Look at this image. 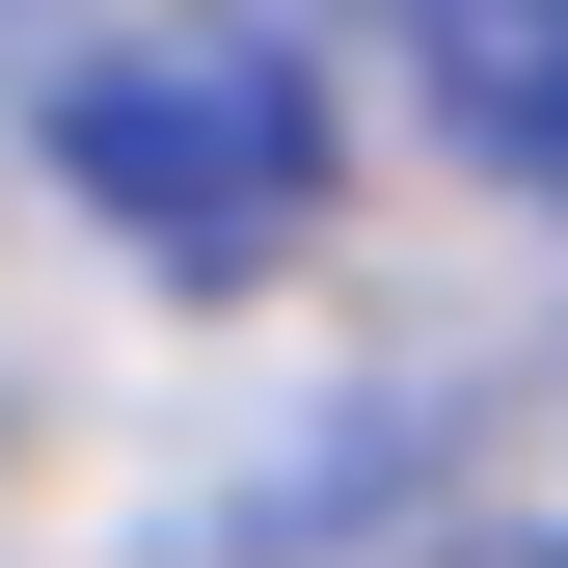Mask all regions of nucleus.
Returning <instances> with one entry per match:
<instances>
[{"mask_svg": "<svg viewBox=\"0 0 568 568\" xmlns=\"http://www.w3.org/2000/svg\"><path fill=\"white\" fill-rule=\"evenodd\" d=\"M406 54H434V109L515 190H568V0H406Z\"/></svg>", "mask_w": 568, "mask_h": 568, "instance_id": "2", "label": "nucleus"}, {"mask_svg": "<svg viewBox=\"0 0 568 568\" xmlns=\"http://www.w3.org/2000/svg\"><path fill=\"white\" fill-rule=\"evenodd\" d=\"M434 568H568V541H434Z\"/></svg>", "mask_w": 568, "mask_h": 568, "instance_id": "3", "label": "nucleus"}, {"mask_svg": "<svg viewBox=\"0 0 568 568\" xmlns=\"http://www.w3.org/2000/svg\"><path fill=\"white\" fill-rule=\"evenodd\" d=\"M28 135L135 271H271L325 217V28L298 0H54L28 28Z\"/></svg>", "mask_w": 568, "mask_h": 568, "instance_id": "1", "label": "nucleus"}]
</instances>
